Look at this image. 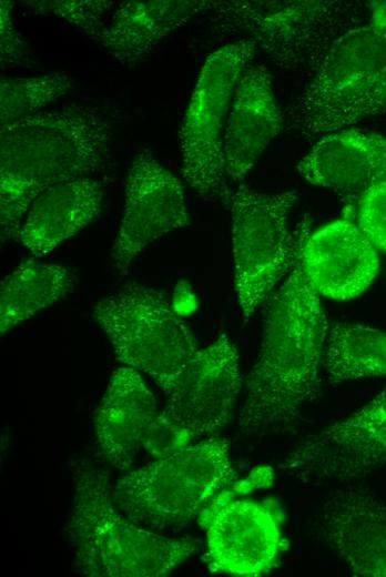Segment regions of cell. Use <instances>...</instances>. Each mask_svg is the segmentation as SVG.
Segmentation results:
<instances>
[{
  "label": "cell",
  "mask_w": 386,
  "mask_h": 577,
  "mask_svg": "<svg viewBox=\"0 0 386 577\" xmlns=\"http://www.w3.org/2000/svg\"><path fill=\"white\" fill-rule=\"evenodd\" d=\"M308 233L287 275L264 305L262 342L240 412V429L246 435L298 423L321 392L319 367L329 323L302 265L301 249Z\"/></svg>",
  "instance_id": "6da1fadb"
},
{
  "label": "cell",
  "mask_w": 386,
  "mask_h": 577,
  "mask_svg": "<svg viewBox=\"0 0 386 577\" xmlns=\"http://www.w3.org/2000/svg\"><path fill=\"white\" fill-rule=\"evenodd\" d=\"M109 145L108 118L87 105L40 111L1 128V242L20 240L29 207L43 191L101 170Z\"/></svg>",
  "instance_id": "7a4b0ae2"
},
{
  "label": "cell",
  "mask_w": 386,
  "mask_h": 577,
  "mask_svg": "<svg viewBox=\"0 0 386 577\" xmlns=\"http://www.w3.org/2000/svg\"><path fill=\"white\" fill-rule=\"evenodd\" d=\"M68 535L77 570L91 577H159L199 553L201 540L167 538L130 520L111 499L109 474L88 460L73 466Z\"/></svg>",
  "instance_id": "3957f363"
},
{
  "label": "cell",
  "mask_w": 386,
  "mask_h": 577,
  "mask_svg": "<svg viewBox=\"0 0 386 577\" xmlns=\"http://www.w3.org/2000/svg\"><path fill=\"white\" fill-rule=\"evenodd\" d=\"M235 477L227 442L212 436L126 472L112 499L130 520L160 532L199 517Z\"/></svg>",
  "instance_id": "277c9868"
},
{
  "label": "cell",
  "mask_w": 386,
  "mask_h": 577,
  "mask_svg": "<svg viewBox=\"0 0 386 577\" xmlns=\"http://www.w3.org/2000/svg\"><path fill=\"white\" fill-rule=\"evenodd\" d=\"M206 11L220 30L244 36L277 67L312 74L364 14L359 2L342 0H209Z\"/></svg>",
  "instance_id": "5b68a950"
},
{
  "label": "cell",
  "mask_w": 386,
  "mask_h": 577,
  "mask_svg": "<svg viewBox=\"0 0 386 577\" xmlns=\"http://www.w3.org/2000/svg\"><path fill=\"white\" fill-rule=\"evenodd\" d=\"M295 190L263 193L241 185L227 207L232 222L234 286L244 322L262 308L287 275L298 247L309 232L306 219L294 233L288 216Z\"/></svg>",
  "instance_id": "8992f818"
},
{
  "label": "cell",
  "mask_w": 386,
  "mask_h": 577,
  "mask_svg": "<svg viewBox=\"0 0 386 577\" xmlns=\"http://www.w3.org/2000/svg\"><path fill=\"white\" fill-rule=\"evenodd\" d=\"M92 317L122 363L144 372L167 395L197 352L165 293L130 283L101 298Z\"/></svg>",
  "instance_id": "52a82bcc"
},
{
  "label": "cell",
  "mask_w": 386,
  "mask_h": 577,
  "mask_svg": "<svg viewBox=\"0 0 386 577\" xmlns=\"http://www.w3.org/2000/svg\"><path fill=\"white\" fill-rule=\"evenodd\" d=\"M255 48L242 39L207 57L179 130L184 180L204 200L226 206L232 191L224 166V132L236 83Z\"/></svg>",
  "instance_id": "ba28073f"
},
{
  "label": "cell",
  "mask_w": 386,
  "mask_h": 577,
  "mask_svg": "<svg viewBox=\"0 0 386 577\" xmlns=\"http://www.w3.org/2000/svg\"><path fill=\"white\" fill-rule=\"evenodd\" d=\"M99 449L112 466L126 470L143 447L162 458L187 446L192 436L158 409L153 394L139 372L116 370L94 413Z\"/></svg>",
  "instance_id": "9c48e42d"
},
{
  "label": "cell",
  "mask_w": 386,
  "mask_h": 577,
  "mask_svg": "<svg viewBox=\"0 0 386 577\" xmlns=\"http://www.w3.org/2000/svg\"><path fill=\"white\" fill-rule=\"evenodd\" d=\"M190 224L181 181L143 150L125 180L122 216L111 250L114 269L124 274L153 242Z\"/></svg>",
  "instance_id": "30bf717a"
},
{
  "label": "cell",
  "mask_w": 386,
  "mask_h": 577,
  "mask_svg": "<svg viewBox=\"0 0 386 577\" xmlns=\"http://www.w3.org/2000/svg\"><path fill=\"white\" fill-rule=\"evenodd\" d=\"M206 530L204 561L212 571L262 576L274 568L284 548L280 523L271 508L220 493L200 514Z\"/></svg>",
  "instance_id": "8fae6325"
},
{
  "label": "cell",
  "mask_w": 386,
  "mask_h": 577,
  "mask_svg": "<svg viewBox=\"0 0 386 577\" xmlns=\"http://www.w3.org/2000/svg\"><path fill=\"white\" fill-rule=\"evenodd\" d=\"M242 387L236 346L222 334L197 350L165 395L163 412L193 439L212 437L230 422Z\"/></svg>",
  "instance_id": "7c38bea8"
},
{
  "label": "cell",
  "mask_w": 386,
  "mask_h": 577,
  "mask_svg": "<svg viewBox=\"0 0 386 577\" xmlns=\"http://www.w3.org/2000/svg\"><path fill=\"white\" fill-rule=\"evenodd\" d=\"M386 69V34L370 22L338 37L312 80L287 110L288 128L298 131L365 89Z\"/></svg>",
  "instance_id": "4fadbf2b"
},
{
  "label": "cell",
  "mask_w": 386,
  "mask_h": 577,
  "mask_svg": "<svg viewBox=\"0 0 386 577\" xmlns=\"http://www.w3.org/2000/svg\"><path fill=\"white\" fill-rule=\"evenodd\" d=\"M327 545L354 575L386 577V505L368 487L346 482L321 505Z\"/></svg>",
  "instance_id": "5bb4252c"
},
{
  "label": "cell",
  "mask_w": 386,
  "mask_h": 577,
  "mask_svg": "<svg viewBox=\"0 0 386 577\" xmlns=\"http://www.w3.org/2000/svg\"><path fill=\"white\" fill-rule=\"evenodd\" d=\"M301 260L314 291L338 301L365 292L380 266L377 250L348 216L308 233L302 244Z\"/></svg>",
  "instance_id": "9a60e30c"
},
{
  "label": "cell",
  "mask_w": 386,
  "mask_h": 577,
  "mask_svg": "<svg viewBox=\"0 0 386 577\" xmlns=\"http://www.w3.org/2000/svg\"><path fill=\"white\" fill-rule=\"evenodd\" d=\"M283 124L270 70L251 61L236 83L224 132L225 173L233 182L246 176Z\"/></svg>",
  "instance_id": "2e32d148"
},
{
  "label": "cell",
  "mask_w": 386,
  "mask_h": 577,
  "mask_svg": "<svg viewBox=\"0 0 386 577\" xmlns=\"http://www.w3.org/2000/svg\"><path fill=\"white\" fill-rule=\"evenodd\" d=\"M297 170L311 184L357 203L386 181V138L356 129L329 132L315 141Z\"/></svg>",
  "instance_id": "e0dca14e"
},
{
  "label": "cell",
  "mask_w": 386,
  "mask_h": 577,
  "mask_svg": "<svg viewBox=\"0 0 386 577\" xmlns=\"http://www.w3.org/2000/svg\"><path fill=\"white\" fill-rule=\"evenodd\" d=\"M104 194V186L92 178L47 189L30 205L20 241L37 257L50 254L99 219Z\"/></svg>",
  "instance_id": "ac0fdd59"
},
{
  "label": "cell",
  "mask_w": 386,
  "mask_h": 577,
  "mask_svg": "<svg viewBox=\"0 0 386 577\" xmlns=\"http://www.w3.org/2000/svg\"><path fill=\"white\" fill-rule=\"evenodd\" d=\"M207 0L120 2L109 18L101 43L121 65L140 63L167 34L207 9Z\"/></svg>",
  "instance_id": "d6986e66"
},
{
  "label": "cell",
  "mask_w": 386,
  "mask_h": 577,
  "mask_svg": "<svg viewBox=\"0 0 386 577\" xmlns=\"http://www.w3.org/2000/svg\"><path fill=\"white\" fill-rule=\"evenodd\" d=\"M317 448L328 472L357 480L386 464V387L364 407L317 434Z\"/></svg>",
  "instance_id": "ffe728a7"
},
{
  "label": "cell",
  "mask_w": 386,
  "mask_h": 577,
  "mask_svg": "<svg viewBox=\"0 0 386 577\" xmlns=\"http://www.w3.org/2000/svg\"><path fill=\"white\" fill-rule=\"evenodd\" d=\"M75 284V274L61 264L23 260L1 282V335L65 298Z\"/></svg>",
  "instance_id": "44dd1931"
},
{
  "label": "cell",
  "mask_w": 386,
  "mask_h": 577,
  "mask_svg": "<svg viewBox=\"0 0 386 577\" xmlns=\"http://www.w3.org/2000/svg\"><path fill=\"white\" fill-rule=\"evenodd\" d=\"M332 384L386 376V332L364 324H328L322 363Z\"/></svg>",
  "instance_id": "7402d4cb"
},
{
  "label": "cell",
  "mask_w": 386,
  "mask_h": 577,
  "mask_svg": "<svg viewBox=\"0 0 386 577\" xmlns=\"http://www.w3.org/2000/svg\"><path fill=\"white\" fill-rule=\"evenodd\" d=\"M72 80L64 73L31 78L2 77L0 81L1 128L40 112L68 94Z\"/></svg>",
  "instance_id": "603a6c76"
},
{
  "label": "cell",
  "mask_w": 386,
  "mask_h": 577,
  "mask_svg": "<svg viewBox=\"0 0 386 577\" xmlns=\"http://www.w3.org/2000/svg\"><path fill=\"white\" fill-rule=\"evenodd\" d=\"M31 10L40 14L60 18L90 40H101L108 22L106 16L116 2L105 0H41L26 1Z\"/></svg>",
  "instance_id": "cb8c5ba5"
},
{
  "label": "cell",
  "mask_w": 386,
  "mask_h": 577,
  "mask_svg": "<svg viewBox=\"0 0 386 577\" xmlns=\"http://www.w3.org/2000/svg\"><path fill=\"white\" fill-rule=\"evenodd\" d=\"M356 223L377 251L386 252V181L358 200Z\"/></svg>",
  "instance_id": "d4e9b609"
},
{
  "label": "cell",
  "mask_w": 386,
  "mask_h": 577,
  "mask_svg": "<svg viewBox=\"0 0 386 577\" xmlns=\"http://www.w3.org/2000/svg\"><path fill=\"white\" fill-rule=\"evenodd\" d=\"M0 13V60L1 63H14L27 58V47L14 28L11 18L12 3L1 1Z\"/></svg>",
  "instance_id": "484cf974"
},
{
  "label": "cell",
  "mask_w": 386,
  "mask_h": 577,
  "mask_svg": "<svg viewBox=\"0 0 386 577\" xmlns=\"http://www.w3.org/2000/svg\"><path fill=\"white\" fill-rule=\"evenodd\" d=\"M368 7L370 11L369 22L386 34V1H374Z\"/></svg>",
  "instance_id": "4316f807"
}]
</instances>
